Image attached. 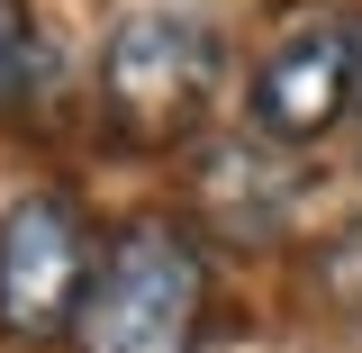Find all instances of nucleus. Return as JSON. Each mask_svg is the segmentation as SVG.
<instances>
[{
  "label": "nucleus",
  "mask_w": 362,
  "mask_h": 353,
  "mask_svg": "<svg viewBox=\"0 0 362 353\" xmlns=\"http://www.w3.org/2000/svg\"><path fill=\"white\" fill-rule=\"evenodd\" d=\"M82 299H90V236L64 209V190L9 199V218H0V326L28 345H54L82 326Z\"/></svg>",
  "instance_id": "4"
},
{
  "label": "nucleus",
  "mask_w": 362,
  "mask_h": 353,
  "mask_svg": "<svg viewBox=\"0 0 362 353\" xmlns=\"http://www.w3.org/2000/svg\"><path fill=\"white\" fill-rule=\"evenodd\" d=\"M209 209H218L235 236H272V226H281V209H290V173L272 163L263 136L209 154Z\"/></svg>",
  "instance_id": "5"
},
{
  "label": "nucleus",
  "mask_w": 362,
  "mask_h": 353,
  "mask_svg": "<svg viewBox=\"0 0 362 353\" xmlns=\"http://www.w3.org/2000/svg\"><path fill=\"white\" fill-rule=\"evenodd\" d=\"M209 308V263L173 218H136L82 299L73 353H190Z\"/></svg>",
  "instance_id": "1"
},
{
  "label": "nucleus",
  "mask_w": 362,
  "mask_h": 353,
  "mask_svg": "<svg viewBox=\"0 0 362 353\" xmlns=\"http://www.w3.org/2000/svg\"><path fill=\"white\" fill-rule=\"evenodd\" d=\"M218 73H226V37L199 9H136L100 45V100H109V118L136 145L190 136L209 91H218Z\"/></svg>",
  "instance_id": "2"
},
{
  "label": "nucleus",
  "mask_w": 362,
  "mask_h": 353,
  "mask_svg": "<svg viewBox=\"0 0 362 353\" xmlns=\"http://www.w3.org/2000/svg\"><path fill=\"white\" fill-rule=\"evenodd\" d=\"M45 73V28H37V9L28 0H0V109L18 100V91H37Z\"/></svg>",
  "instance_id": "6"
},
{
  "label": "nucleus",
  "mask_w": 362,
  "mask_h": 353,
  "mask_svg": "<svg viewBox=\"0 0 362 353\" xmlns=\"http://www.w3.org/2000/svg\"><path fill=\"white\" fill-rule=\"evenodd\" d=\"M254 136L263 145H317L362 109V9H317L299 28L254 54V82H245Z\"/></svg>",
  "instance_id": "3"
}]
</instances>
